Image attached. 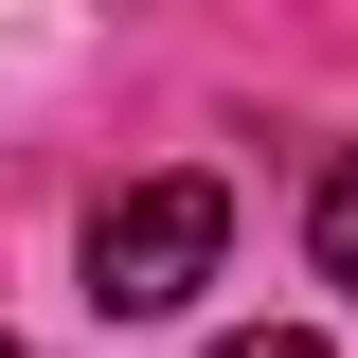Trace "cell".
Wrapping results in <instances>:
<instances>
[{
  "label": "cell",
  "mask_w": 358,
  "mask_h": 358,
  "mask_svg": "<svg viewBox=\"0 0 358 358\" xmlns=\"http://www.w3.org/2000/svg\"><path fill=\"white\" fill-rule=\"evenodd\" d=\"M215 233H233L215 179H143V197H108V215H90V305H108V322L197 305V287H215Z\"/></svg>",
  "instance_id": "6da1fadb"
},
{
  "label": "cell",
  "mask_w": 358,
  "mask_h": 358,
  "mask_svg": "<svg viewBox=\"0 0 358 358\" xmlns=\"http://www.w3.org/2000/svg\"><path fill=\"white\" fill-rule=\"evenodd\" d=\"M305 251H322V287H358V162H322V197H305Z\"/></svg>",
  "instance_id": "7a4b0ae2"
},
{
  "label": "cell",
  "mask_w": 358,
  "mask_h": 358,
  "mask_svg": "<svg viewBox=\"0 0 358 358\" xmlns=\"http://www.w3.org/2000/svg\"><path fill=\"white\" fill-rule=\"evenodd\" d=\"M215 358H322V341H287V322H251V341H215Z\"/></svg>",
  "instance_id": "3957f363"
},
{
  "label": "cell",
  "mask_w": 358,
  "mask_h": 358,
  "mask_svg": "<svg viewBox=\"0 0 358 358\" xmlns=\"http://www.w3.org/2000/svg\"><path fill=\"white\" fill-rule=\"evenodd\" d=\"M0 358H18V341H0Z\"/></svg>",
  "instance_id": "277c9868"
}]
</instances>
